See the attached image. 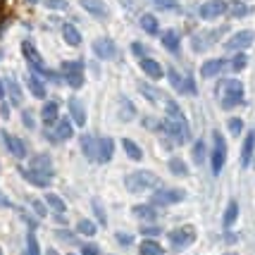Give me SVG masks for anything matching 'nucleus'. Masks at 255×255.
Returning a JSON list of instances; mask_svg holds the SVG:
<instances>
[{"instance_id":"1","label":"nucleus","mask_w":255,"mask_h":255,"mask_svg":"<svg viewBox=\"0 0 255 255\" xmlns=\"http://www.w3.org/2000/svg\"><path fill=\"white\" fill-rule=\"evenodd\" d=\"M160 129L174 141V143H186L191 138V127L189 120H174V117H165L160 122Z\"/></svg>"},{"instance_id":"2","label":"nucleus","mask_w":255,"mask_h":255,"mask_svg":"<svg viewBox=\"0 0 255 255\" xmlns=\"http://www.w3.org/2000/svg\"><path fill=\"white\" fill-rule=\"evenodd\" d=\"M157 174L155 172H148V169H138V172H131L129 177L124 179V186L133 193H141V191H148V189H155L157 186Z\"/></svg>"},{"instance_id":"3","label":"nucleus","mask_w":255,"mask_h":255,"mask_svg":"<svg viewBox=\"0 0 255 255\" xmlns=\"http://www.w3.org/2000/svg\"><path fill=\"white\" fill-rule=\"evenodd\" d=\"M212 153H210V169H212V174L215 177H220V172L224 169V162H227V145H224V138H222V133L217 131H212Z\"/></svg>"},{"instance_id":"4","label":"nucleus","mask_w":255,"mask_h":255,"mask_svg":"<svg viewBox=\"0 0 255 255\" xmlns=\"http://www.w3.org/2000/svg\"><path fill=\"white\" fill-rule=\"evenodd\" d=\"M22 55L26 57V62H29V67H31L33 72H38V74H43V77H48V79H55V74L43 67V57H41V53L36 50V45H33L31 41H24L22 43Z\"/></svg>"},{"instance_id":"5","label":"nucleus","mask_w":255,"mask_h":255,"mask_svg":"<svg viewBox=\"0 0 255 255\" xmlns=\"http://www.w3.org/2000/svg\"><path fill=\"white\" fill-rule=\"evenodd\" d=\"M169 241H172V246L177 251H184V248H189L196 241V229L193 227H177V229L169 232Z\"/></svg>"},{"instance_id":"6","label":"nucleus","mask_w":255,"mask_h":255,"mask_svg":"<svg viewBox=\"0 0 255 255\" xmlns=\"http://www.w3.org/2000/svg\"><path fill=\"white\" fill-rule=\"evenodd\" d=\"M184 198H186V191H181V189H160L153 193V205L167 208V205H177V203H181Z\"/></svg>"},{"instance_id":"7","label":"nucleus","mask_w":255,"mask_h":255,"mask_svg":"<svg viewBox=\"0 0 255 255\" xmlns=\"http://www.w3.org/2000/svg\"><path fill=\"white\" fill-rule=\"evenodd\" d=\"M255 41V33L251 31V29H244V31H239V33H234L232 38L224 43V48L227 50H232V53H244L246 48H251Z\"/></svg>"},{"instance_id":"8","label":"nucleus","mask_w":255,"mask_h":255,"mask_svg":"<svg viewBox=\"0 0 255 255\" xmlns=\"http://www.w3.org/2000/svg\"><path fill=\"white\" fill-rule=\"evenodd\" d=\"M224 12H229V5L224 0H205L198 7V17L200 19H217Z\"/></svg>"},{"instance_id":"9","label":"nucleus","mask_w":255,"mask_h":255,"mask_svg":"<svg viewBox=\"0 0 255 255\" xmlns=\"http://www.w3.org/2000/svg\"><path fill=\"white\" fill-rule=\"evenodd\" d=\"M93 53H96L100 60H115L117 48L112 43V38H96V41H93Z\"/></svg>"},{"instance_id":"10","label":"nucleus","mask_w":255,"mask_h":255,"mask_svg":"<svg viewBox=\"0 0 255 255\" xmlns=\"http://www.w3.org/2000/svg\"><path fill=\"white\" fill-rule=\"evenodd\" d=\"M220 98H234V96H244V84L241 81H236V79H224L220 81Z\"/></svg>"},{"instance_id":"11","label":"nucleus","mask_w":255,"mask_h":255,"mask_svg":"<svg viewBox=\"0 0 255 255\" xmlns=\"http://www.w3.org/2000/svg\"><path fill=\"white\" fill-rule=\"evenodd\" d=\"M79 5L96 19H108V7L103 0H79Z\"/></svg>"},{"instance_id":"12","label":"nucleus","mask_w":255,"mask_h":255,"mask_svg":"<svg viewBox=\"0 0 255 255\" xmlns=\"http://www.w3.org/2000/svg\"><path fill=\"white\" fill-rule=\"evenodd\" d=\"M2 138H5V148L10 150L14 157H26V145H24V141L22 138H17V136H12V133H7V131H2Z\"/></svg>"},{"instance_id":"13","label":"nucleus","mask_w":255,"mask_h":255,"mask_svg":"<svg viewBox=\"0 0 255 255\" xmlns=\"http://www.w3.org/2000/svg\"><path fill=\"white\" fill-rule=\"evenodd\" d=\"M227 65L222 57H212V60H205L203 65H200V77L203 79H212L217 77L220 72H222V67Z\"/></svg>"},{"instance_id":"14","label":"nucleus","mask_w":255,"mask_h":255,"mask_svg":"<svg viewBox=\"0 0 255 255\" xmlns=\"http://www.w3.org/2000/svg\"><path fill=\"white\" fill-rule=\"evenodd\" d=\"M22 177L31 184V186H38V189H48L50 186V177L48 174H43V172H36V169H22Z\"/></svg>"},{"instance_id":"15","label":"nucleus","mask_w":255,"mask_h":255,"mask_svg":"<svg viewBox=\"0 0 255 255\" xmlns=\"http://www.w3.org/2000/svg\"><path fill=\"white\" fill-rule=\"evenodd\" d=\"M41 117H43L45 127H53V124L60 122V103L55 100H48L43 105V110H41Z\"/></svg>"},{"instance_id":"16","label":"nucleus","mask_w":255,"mask_h":255,"mask_svg":"<svg viewBox=\"0 0 255 255\" xmlns=\"http://www.w3.org/2000/svg\"><path fill=\"white\" fill-rule=\"evenodd\" d=\"M79 141H81V153L89 157L91 162H98V141L93 136H89V133H84Z\"/></svg>"},{"instance_id":"17","label":"nucleus","mask_w":255,"mask_h":255,"mask_svg":"<svg viewBox=\"0 0 255 255\" xmlns=\"http://www.w3.org/2000/svg\"><path fill=\"white\" fill-rule=\"evenodd\" d=\"M253 150H255V129L246 133L244 138V148H241V167H248L253 160Z\"/></svg>"},{"instance_id":"18","label":"nucleus","mask_w":255,"mask_h":255,"mask_svg":"<svg viewBox=\"0 0 255 255\" xmlns=\"http://www.w3.org/2000/svg\"><path fill=\"white\" fill-rule=\"evenodd\" d=\"M69 115H72V122L77 124V127H86V110H84V105H81V100L79 98H72L69 103Z\"/></svg>"},{"instance_id":"19","label":"nucleus","mask_w":255,"mask_h":255,"mask_svg":"<svg viewBox=\"0 0 255 255\" xmlns=\"http://www.w3.org/2000/svg\"><path fill=\"white\" fill-rule=\"evenodd\" d=\"M160 41H162V45H165L172 55H177L179 50H181V38H179V33L172 31V29H169V31H162V33H160Z\"/></svg>"},{"instance_id":"20","label":"nucleus","mask_w":255,"mask_h":255,"mask_svg":"<svg viewBox=\"0 0 255 255\" xmlns=\"http://www.w3.org/2000/svg\"><path fill=\"white\" fill-rule=\"evenodd\" d=\"M138 91H141V93H143V96L150 100L153 105H162V103H167L165 96H162V91L155 89L153 84H145V81H141V84H138Z\"/></svg>"},{"instance_id":"21","label":"nucleus","mask_w":255,"mask_h":255,"mask_svg":"<svg viewBox=\"0 0 255 255\" xmlns=\"http://www.w3.org/2000/svg\"><path fill=\"white\" fill-rule=\"evenodd\" d=\"M141 69H143L150 79H162V74H165L162 65H160L157 60H153V57H143V60H141Z\"/></svg>"},{"instance_id":"22","label":"nucleus","mask_w":255,"mask_h":255,"mask_svg":"<svg viewBox=\"0 0 255 255\" xmlns=\"http://www.w3.org/2000/svg\"><path fill=\"white\" fill-rule=\"evenodd\" d=\"M167 79H169V84H172V89L177 91V93H189V86H186V77H181L174 67H169L167 69Z\"/></svg>"},{"instance_id":"23","label":"nucleus","mask_w":255,"mask_h":255,"mask_svg":"<svg viewBox=\"0 0 255 255\" xmlns=\"http://www.w3.org/2000/svg\"><path fill=\"white\" fill-rule=\"evenodd\" d=\"M62 38H65L67 45H72V48H79V45H81V31H79L74 24H65V26H62Z\"/></svg>"},{"instance_id":"24","label":"nucleus","mask_w":255,"mask_h":255,"mask_svg":"<svg viewBox=\"0 0 255 255\" xmlns=\"http://www.w3.org/2000/svg\"><path fill=\"white\" fill-rule=\"evenodd\" d=\"M112 153H115V143L112 138H100L98 141V162H110L112 160Z\"/></svg>"},{"instance_id":"25","label":"nucleus","mask_w":255,"mask_h":255,"mask_svg":"<svg viewBox=\"0 0 255 255\" xmlns=\"http://www.w3.org/2000/svg\"><path fill=\"white\" fill-rule=\"evenodd\" d=\"M236 220H239V203H236V200H229V203H227V210H224V217H222L224 229H232L234 224H236Z\"/></svg>"},{"instance_id":"26","label":"nucleus","mask_w":255,"mask_h":255,"mask_svg":"<svg viewBox=\"0 0 255 255\" xmlns=\"http://www.w3.org/2000/svg\"><path fill=\"white\" fill-rule=\"evenodd\" d=\"M55 127H57V138H60V141H69V138L74 136V122L67 120V117H60V122H57Z\"/></svg>"},{"instance_id":"27","label":"nucleus","mask_w":255,"mask_h":255,"mask_svg":"<svg viewBox=\"0 0 255 255\" xmlns=\"http://www.w3.org/2000/svg\"><path fill=\"white\" fill-rule=\"evenodd\" d=\"M31 169H36V172H43V174H48V177H53V162H50V157L48 155H36L31 160Z\"/></svg>"},{"instance_id":"28","label":"nucleus","mask_w":255,"mask_h":255,"mask_svg":"<svg viewBox=\"0 0 255 255\" xmlns=\"http://www.w3.org/2000/svg\"><path fill=\"white\" fill-rule=\"evenodd\" d=\"M5 86H7V96H10L12 105H22V89H19V84H17V79L10 77L7 81H5Z\"/></svg>"},{"instance_id":"29","label":"nucleus","mask_w":255,"mask_h":255,"mask_svg":"<svg viewBox=\"0 0 255 255\" xmlns=\"http://www.w3.org/2000/svg\"><path fill=\"white\" fill-rule=\"evenodd\" d=\"M122 148H124V153L129 155V160H133V162L143 160V150L136 145V141H131V138H122Z\"/></svg>"},{"instance_id":"30","label":"nucleus","mask_w":255,"mask_h":255,"mask_svg":"<svg viewBox=\"0 0 255 255\" xmlns=\"http://www.w3.org/2000/svg\"><path fill=\"white\" fill-rule=\"evenodd\" d=\"M138 251H141V255H165V248L157 244L155 239H145V241H141Z\"/></svg>"},{"instance_id":"31","label":"nucleus","mask_w":255,"mask_h":255,"mask_svg":"<svg viewBox=\"0 0 255 255\" xmlns=\"http://www.w3.org/2000/svg\"><path fill=\"white\" fill-rule=\"evenodd\" d=\"M141 29L150 36H157L160 33V24H157L155 14H141Z\"/></svg>"},{"instance_id":"32","label":"nucleus","mask_w":255,"mask_h":255,"mask_svg":"<svg viewBox=\"0 0 255 255\" xmlns=\"http://www.w3.org/2000/svg\"><path fill=\"white\" fill-rule=\"evenodd\" d=\"M45 205H48L50 210L55 212V215H65V210H67L65 200L60 198L57 193H48V196H45Z\"/></svg>"},{"instance_id":"33","label":"nucleus","mask_w":255,"mask_h":255,"mask_svg":"<svg viewBox=\"0 0 255 255\" xmlns=\"http://www.w3.org/2000/svg\"><path fill=\"white\" fill-rule=\"evenodd\" d=\"M133 215H136L138 220L150 222V220L157 217V210H155V205H133Z\"/></svg>"},{"instance_id":"34","label":"nucleus","mask_w":255,"mask_h":255,"mask_svg":"<svg viewBox=\"0 0 255 255\" xmlns=\"http://www.w3.org/2000/svg\"><path fill=\"white\" fill-rule=\"evenodd\" d=\"M26 84H29V91H31L33 98H41V100L45 98V86L41 84V79L38 77H33V74L31 77H26Z\"/></svg>"},{"instance_id":"35","label":"nucleus","mask_w":255,"mask_h":255,"mask_svg":"<svg viewBox=\"0 0 255 255\" xmlns=\"http://www.w3.org/2000/svg\"><path fill=\"white\" fill-rule=\"evenodd\" d=\"M167 165H169V172H172V174H177V177H189V167H186V162H184L181 157H172Z\"/></svg>"},{"instance_id":"36","label":"nucleus","mask_w":255,"mask_h":255,"mask_svg":"<svg viewBox=\"0 0 255 255\" xmlns=\"http://www.w3.org/2000/svg\"><path fill=\"white\" fill-rule=\"evenodd\" d=\"M165 110H167V117H174V120H186V115L181 112V108H179L174 100H167V103H165Z\"/></svg>"},{"instance_id":"37","label":"nucleus","mask_w":255,"mask_h":255,"mask_svg":"<svg viewBox=\"0 0 255 255\" xmlns=\"http://www.w3.org/2000/svg\"><path fill=\"white\" fill-rule=\"evenodd\" d=\"M62 72L67 74H84V65L77 62V60H69V62H62Z\"/></svg>"},{"instance_id":"38","label":"nucleus","mask_w":255,"mask_h":255,"mask_svg":"<svg viewBox=\"0 0 255 255\" xmlns=\"http://www.w3.org/2000/svg\"><path fill=\"white\" fill-rule=\"evenodd\" d=\"M193 160H196V165H203V162H205V141H203V138L193 143Z\"/></svg>"},{"instance_id":"39","label":"nucleus","mask_w":255,"mask_h":255,"mask_svg":"<svg viewBox=\"0 0 255 255\" xmlns=\"http://www.w3.org/2000/svg\"><path fill=\"white\" fill-rule=\"evenodd\" d=\"M77 232L81 234V236H93V234H96V222H91V220H81V222L77 224Z\"/></svg>"},{"instance_id":"40","label":"nucleus","mask_w":255,"mask_h":255,"mask_svg":"<svg viewBox=\"0 0 255 255\" xmlns=\"http://www.w3.org/2000/svg\"><path fill=\"white\" fill-rule=\"evenodd\" d=\"M246 65H248V57H246V53H236V55L232 57V69L234 72H241V69H246Z\"/></svg>"},{"instance_id":"41","label":"nucleus","mask_w":255,"mask_h":255,"mask_svg":"<svg viewBox=\"0 0 255 255\" xmlns=\"http://www.w3.org/2000/svg\"><path fill=\"white\" fill-rule=\"evenodd\" d=\"M227 127H229V133H232V136H241V131H244V120H241V117H232V120L227 122Z\"/></svg>"},{"instance_id":"42","label":"nucleus","mask_w":255,"mask_h":255,"mask_svg":"<svg viewBox=\"0 0 255 255\" xmlns=\"http://www.w3.org/2000/svg\"><path fill=\"white\" fill-rule=\"evenodd\" d=\"M24 255H41V248H38V239L33 236V234H29L26 236V253Z\"/></svg>"},{"instance_id":"43","label":"nucleus","mask_w":255,"mask_h":255,"mask_svg":"<svg viewBox=\"0 0 255 255\" xmlns=\"http://www.w3.org/2000/svg\"><path fill=\"white\" fill-rule=\"evenodd\" d=\"M160 10H169V12H179L181 7H179V2L177 0H153Z\"/></svg>"},{"instance_id":"44","label":"nucleus","mask_w":255,"mask_h":255,"mask_svg":"<svg viewBox=\"0 0 255 255\" xmlns=\"http://www.w3.org/2000/svg\"><path fill=\"white\" fill-rule=\"evenodd\" d=\"M222 100V108L224 110H232L236 105H244V96H234V98H220Z\"/></svg>"},{"instance_id":"45","label":"nucleus","mask_w":255,"mask_h":255,"mask_svg":"<svg viewBox=\"0 0 255 255\" xmlns=\"http://www.w3.org/2000/svg\"><path fill=\"white\" fill-rule=\"evenodd\" d=\"M251 12H253V10H251L248 5H241V2H236V7L232 10V17H236V19H241V17H248Z\"/></svg>"},{"instance_id":"46","label":"nucleus","mask_w":255,"mask_h":255,"mask_svg":"<svg viewBox=\"0 0 255 255\" xmlns=\"http://www.w3.org/2000/svg\"><path fill=\"white\" fill-rule=\"evenodd\" d=\"M67 86H72V89H81V84H84V74H67Z\"/></svg>"},{"instance_id":"47","label":"nucleus","mask_w":255,"mask_h":255,"mask_svg":"<svg viewBox=\"0 0 255 255\" xmlns=\"http://www.w3.org/2000/svg\"><path fill=\"white\" fill-rule=\"evenodd\" d=\"M45 7L48 10H55V12L67 10V0H45Z\"/></svg>"},{"instance_id":"48","label":"nucleus","mask_w":255,"mask_h":255,"mask_svg":"<svg viewBox=\"0 0 255 255\" xmlns=\"http://www.w3.org/2000/svg\"><path fill=\"white\" fill-rule=\"evenodd\" d=\"M91 205H93V210H96V217H98V222H100V224H108V217H105V212H103V208H100L98 200H93Z\"/></svg>"},{"instance_id":"49","label":"nucleus","mask_w":255,"mask_h":255,"mask_svg":"<svg viewBox=\"0 0 255 255\" xmlns=\"http://www.w3.org/2000/svg\"><path fill=\"white\" fill-rule=\"evenodd\" d=\"M81 253L84 255H100V248L96 244H84L81 246Z\"/></svg>"},{"instance_id":"50","label":"nucleus","mask_w":255,"mask_h":255,"mask_svg":"<svg viewBox=\"0 0 255 255\" xmlns=\"http://www.w3.org/2000/svg\"><path fill=\"white\" fill-rule=\"evenodd\" d=\"M115 236H117V244H122V246H131V244H133L131 234H124V232H117V234H115Z\"/></svg>"},{"instance_id":"51","label":"nucleus","mask_w":255,"mask_h":255,"mask_svg":"<svg viewBox=\"0 0 255 255\" xmlns=\"http://www.w3.org/2000/svg\"><path fill=\"white\" fill-rule=\"evenodd\" d=\"M131 50H133V55H138L141 60H143V57H148V55H145V53H148V50H145V45L138 43V41H136V43H131Z\"/></svg>"},{"instance_id":"52","label":"nucleus","mask_w":255,"mask_h":255,"mask_svg":"<svg viewBox=\"0 0 255 255\" xmlns=\"http://www.w3.org/2000/svg\"><path fill=\"white\" fill-rule=\"evenodd\" d=\"M22 120H24V127H26V129H36V122H33V115H31V112L24 110L22 112Z\"/></svg>"},{"instance_id":"53","label":"nucleus","mask_w":255,"mask_h":255,"mask_svg":"<svg viewBox=\"0 0 255 255\" xmlns=\"http://www.w3.org/2000/svg\"><path fill=\"white\" fill-rule=\"evenodd\" d=\"M55 236H57V239H62V241H74V236H72V232H69V229H57Z\"/></svg>"},{"instance_id":"54","label":"nucleus","mask_w":255,"mask_h":255,"mask_svg":"<svg viewBox=\"0 0 255 255\" xmlns=\"http://www.w3.org/2000/svg\"><path fill=\"white\" fill-rule=\"evenodd\" d=\"M31 205H33V210L38 212L41 217H45V215H48V212H45V208H48V205H43L41 200H31Z\"/></svg>"},{"instance_id":"55","label":"nucleus","mask_w":255,"mask_h":255,"mask_svg":"<svg viewBox=\"0 0 255 255\" xmlns=\"http://www.w3.org/2000/svg\"><path fill=\"white\" fill-rule=\"evenodd\" d=\"M127 112V117H133V105L127 98H122V115Z\"/></svg>"},{"instance_id":"56","label":"nucleus","mask_w":255,"mask_h":255,"mask_svg":"<svg viewBox=\"0 0 255 255\" xmlns=\"http://www.w3.org/2000/svg\"><path fill=\"white\" fill-rule=\"evenodd\" d=\"M141 232H143V236H157V234H160V229H157V227H143Z\"/></svg>"},{"instance_id":"57","label":"nucleus","mask_w":255,"mask_h":255,"mask_svg":"<svg viewBox=\"0 0 255 255\" xmlns=\"http://www.w3.org/2000/svg\"><path fill=\"white\" fill-rule=\"evenodd\" d=\"M5 91H7V86H5V81L0 79V100L5 98Z\"/></svg>"},{"instance_id":"58","label":"nucleus","mask_w":255,"mask_h":255,"mask_svg":"<svg viewBox=\"0 0 255 255\" xmlns=\"http://www.w3.org/2000/svg\"><path fill=\"white\" fill-rule=\"evenodd\" d=\"M0 205H12V203H10V200H5V196L0 193Z\"/></svg>"},{"instance_id":"59","label":"nucleus","mask_w":255,"mask_h":255,"mask_svg":"<svg viewBox=\"0 0 255 255\" xmlns=\"http://www.w3.org/2000/svg\"><path fill=\"white\" fill-rule=\"evenodd\" d=\"M26 2H29V5H36V2H41V0H26Z\"/></svg>"},{"instance_id":"60","label":"nucleus","mask_w":255,"mask_h":255,"mask_svg":"<svg viewBox=\"0 0 255 255\" xmlns=\"http://www.w3.org/2000/svg\"><path fill=\"white\" fill-rule=\"evenodd\" d=\"M48 255H57V253H55V251H48Z\"/></svg>"},{"instance_id":"61","label":"nucleus","mask_w":255,"mask_h":255,"mask_svg":"<svg viewBox=\"0 0 255 255\" xmlns=\"http://www.w3.org/2000/svg\"><path fill=\"white\" fill-rule=\"evenodd\" d=\"M224 255H236V253H224Z\"/></svg>"},{"instance_id":"62","label":"nucleus","mask_w":255,"mask_h":255,"mask_svg":"<svg viewBox=\"0 0 255 255\" xmlns=\"http://www.w3.org/2000/svg\"><path fill=\"white\" fill-rule=\"evenodd\" d=\"M234 2H241V0H234Z\"/></svg>"},{"instance_id":"63","label":"nucleus","mask_w":255,"mask_h":255,"mask_svg":"<svg viewBox=\"0 0 255 255\" xmlns=\"http://www.w3.org/2000/svg\"><path fill=\"white\" fill-rule=\"evenodd\" d=\"M0 255H2V248H0Z\"/></svg>"},{"instance_id":"64","label":"nucleus","mask_w":255,"mask_h":255,"mask_svg":"<svg viewBox=\"0 0 255 255\" xmlns=\"http://www.w3.org/2000/svg\"><path fill=\"white\" fill-rule=\"evenodd\" d=\"M0 5H2V0H0Z\"/></svg>"}]
</instances>
